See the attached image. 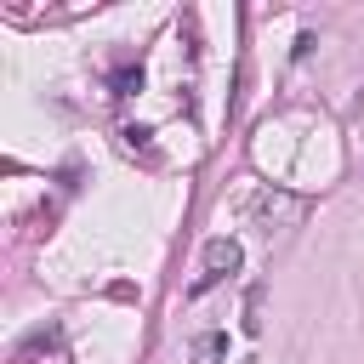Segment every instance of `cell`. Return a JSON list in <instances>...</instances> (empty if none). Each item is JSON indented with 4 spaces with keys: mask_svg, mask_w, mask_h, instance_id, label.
I'll return each instance as SVG.
<instances>
[{
    "mask_svg": "<svg viewBox=\"0 0 364 364\" xmlns=\"http://www.w3.org/2000/svg\"><path fill=\"white\" fill-rule=\"evenodd\" d=\"M245 216H250L262 233H273V228H290V222L301 216V205H296V193H284V188H262V193L245 199Z\"/></svg>",
    "mask_w": 364,
    "mask_h": 364,
    "instance_id": "1",
    "label": "cell"
},
{
    "mask_svg": "<svg viewBox=\"0 0 364 364\" xmlns=\"http://www.w3.org/2000/svg\"><path fill=\"white\" fill-rule=\"evenodd\" d=\"M199 262H205V273H199V284H193V290H210L216 279H228V273H239V262H245V250H239V239H228V233H216V239H205V250H199Z\"/></svg>",
    "mask_w": 364,
    "mask_h": 364,
    "instance_id": "2",
    "label": "cell"
},
{
    "mask_svg": "<svg viewBox=\"0 0 364 364\" xmlns=\"http://www.w3.org/2000/svg\"><path fill=\"white\" fill-rule=\"evenodd\" d=\"M188 358L193 364H222L228 358V330H199L193 347H188Z\"/></svg>",
    "mask_w": 364,
    "mask_h": 364,
    "instance_id": "3",
    "label": "cell"
}]
</instances>
